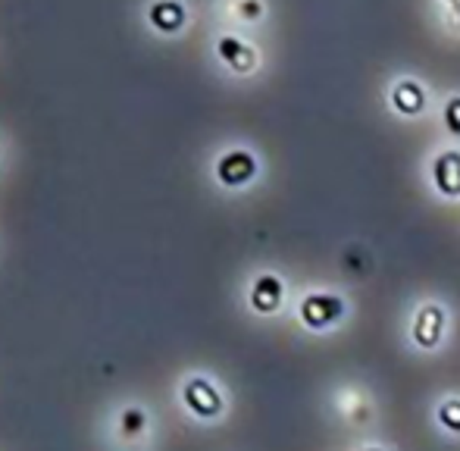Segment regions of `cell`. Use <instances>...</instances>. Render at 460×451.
Instances as JSON below:
<instances>
[{"label": "cell", "mask_w": 460, "mask_h": 451, "mask_svg": "<svg viewBox=\"0 0 460 451\" xmlns=\"http://www.w3.org/2000/svg\"><path fill=\"white\" fill-rule=\"evenodd\" d=\"M242 305L261 323L279 320L282 314L291 311L295 305V295H291V282L282 270L276 267H261L244 279L242 288Z\"/></svg>", "instance_id": "8992f818"}, {"label": "cell", "mask_w": 460, "mask_h": 451, "mask_svg": "<svg viewBox=\"0 0 460 451\" xmlns=\"http://www.w3.org/2000/svg\"><path fill=\"white\" fill-rule=\"evenodd\" d=\"M423 182H426V191H429L438 204L460 201V145L448 141V145H438L426 154Z\"/></svg>", "instance_id": "ba28073f"}, {"label": "cell", "mask_w": 460, "mask_h": 451, "mask_svg": "<svg viewBox=\"0 0 460 451\" xmlns=\"http://www.w3.org/2000/svg\"><path fill=\"white\" fill-rule=\"evenodd\" d=\"M438 6H442V13L448 16V22L460 29V0H438Z\"/></svg>", "instance_id": "2e32d148"}, {"label": "cell", "mask_w": 460, "mask_h": 451, "mask_svg": "<svg viewBox=\"0 0 460 451\" xmlns=\"http://www.w3.org/2000/svg\"><path fill=\"white\" fill-rule=\"evenodd\" d=\"M385 104L398 119H407V122H417L423 116L432 113V92L420 75H394L385 88Z\"/></svg>", "instance_id": "9c48e42d"}, {"label": "cell", "mask_w": 460, "mask_h": 451, "mask_svg": "<svg viewBox=\"0 0 460 451\" xmlns=\"http://www.w3.org/2000/svg\"><path fill=\"white\" fill-rule=\"evenodd\" d=\"M326 411L341 429H351V433H369L382 417L379 398H376L373 385L354 376L335 379V383L329 385Z\"/></svg>", "instance_id": "5b68a950"}, {"label": "cell", "mask_w": 460, "mask_h": 451, "mask_svg": "<svg viewBox=\"0 0 460 451\" xmlns=\"http://www.w3.org/2000/svg\"><path fill=\"white\" fill-rule=\"evenodd\" d=\"M348 451H398V448L385 439H360V442H354Z\"/></svg>", "instance_id": "9a60e30c"}, {"label": "cell", "mask_w": 460, "mask_h": 451, "mask_svg": "<svg viewBox=\"0 0 460 451\" xmlns=\"http://www.w3.org/2000/svg\"><path fill=\"white\" fill-rule=\"evenodd\" d=\"M210 179L219 191H229V195L248 191L263 179V157L257 154V147L244 141L223 145L210 160Z\"/></svg>", "instance_id": "52a82bcc"}, {"label": "cell", "mask_w": 460, "mask_h": 451, "mask_svg": "<svg viewBox=\"0 0 460 451\" xmlns=\"http://www.w3.org/2000/svg\"><path fill=\"white\" fill-rule=\"evenodd\" d=\"M145 19L157 35H179L188 25L185 0H147Z\"/></svg>", "instance_id": "7c38bea8"}, {"label": "cell", "mask_w": 460, "mask_h": 451, "mask_svg": "<svg viewBox=\"0 0 460 451\" xmlns=\"http://www.w3.org/2000/svg\"><path fill=\"white\" fill-rule=\"evenodd\" d=\"M157 417L141 398H122L103 420V442L110 451H154L157 448Z\"/></svg>", "instance_id": "277c9868"}, {"label": "cell", "mask_w": 460, "mask_h": 451, "mask_svg": "<svg viewBox=\"0 0 460 451\" xmlns=\"http://www.w3.org/2000/svg\"><path fill=\"white\" fill-rule=\"evenodd\" d=\"M354 317V301L345 288L316 282L295 295L291 305V320L310 339H329L341 332Z\"/></svg>", "instance_id": "7a4b0ae2"}, {"label": "cell", "mask_w": 460, "mask_h": 451, "mask_svg": "<svg viewBox=\"0 0 460 451\" xmlns=\"http://www.w3.org/2000/svg\"><path fill=\"white\" fill-rule=\"evenodd\" d=\"M219 6H223L229 22L244 25V29H254L270 16L267 0H219Z\"/></svg>", "instance_id": "4fadbf2b"}, {"label": "cell", "mask_w": 460, "mask_h": 451, "mask_svg": "<svg viewBox=\"0 0 460 451\" xmlns=\"http://www.w3.org/2000/svg\"><path fill=\"white\" fill-rule=\"evenodd\" d=\"M176 402L194 427L213 429L232 414V395L210 370H188L176 385Z\"/></svg>", "instance_id": "3957f363"}, {"label": "cell", "mask_w": 460, "mask_h": 451, "mask_svg": "<svg viewBox=\"0 0 460 451\" xmlns=\"http://www.w3.org/2000/svg\"><path fill=\"white\" fill-rule=\"evenodd\" d=\"M438 126L448 135V141L460 145V92H448L438 101Z\"/></svg>", "instance_id": "5bb4252c"}, {"label": "cell", "mask_w": 460, "mask_h": 451, "mask_svg": "<svg viewBox=\"0 0 460 451\" xmlns=\"http://www.w3.org/2000/svg\"><path fill=\"white\" fill-rule=\"evenodd\" d=\"M429 427L445 442L460 446V389H445L429 402Z\"/></svg>", "instance_id": "8fae6325"}, {"label": "cell", "mask_w": 460, "mask_h": 451, "mask_svg": "<svg viewBox=\"0 0 460 451\" xmlns=\"http://www.w3.org/2000/svg\"><path fill=\"white\" fill-rule=\"evenodd\" d=\"M455 336V311L442 295H420L407 305L401 323V345L413 358H438Z\"/></svg>", "instance_id": "6da1fadb"}, {"label": "cell", "mask_w": 460, "mask_h": 451, "mask_svg": "<svg viewBox=\"0 0 460 451\" xmlns=\"http://www.w3.org/2000/svg\"><path fill=\"white\" fill-rule=\"evenodd\" d=\"M213 54H217L219 66L229 75H235V79H251V75L261 73V48L244 35H238V31H219L213 38Z\"/></svg>", "instance_id": "30bf717a"}]
</instances>
